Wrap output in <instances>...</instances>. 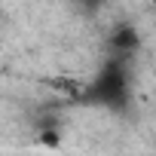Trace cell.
<instances>
[{"instance_id":"obj_1","label":"cell","mask_w":156,"mask_h":156,"mask_svg":"<svg viewBox=\"0 0 156 156\" xmlns=\"http://www.w3.org/2000/svg\"><path fill=\"white\" fill-rule=\"evenodd\" d=\"M129 95H132L129 64H126L122 55H113V58L104 61V67H98L95 80L89 83L83 98L89 104H98V107H107V110H122L129 104Z\"/></svg>"},{"instance_id":"obj_2","label":"cell","mask_w":156,"mask_h":156,"mask_svg":"<svg viewBox=\"0 0 156 156\" xmlns=\"http://www.w3.org/2000/svg\"><path fill=\"white\" fill-rule=\"evenodd\" d=\"M107 43H110V52H113V55H122V58H129L132 52H138V46H141V37H138V28H135V25H116Z\"/></svg>"},{"instance_id":"obj_3","label":"cell","mask_w":156,"mask_h":156,"mask_svg":"<svg viewBox=\"0 0 156 156\" xmlns=\"http://www.w3.org/2000/svg\"><path fill=\"white\" fill-rule=\"evenodd\" d=\"M83 3H86L89 9H95V6H101V0H83Z\"/></svg>"},{"instance_id":"obj_4","label":"cell","mask_w":156,"mask_h":156,"mask_svg":"<svg viewBox=\"0 0 156 156\" xmlns=\"http://www.w3.org/2000/svg\"><path fill=\"white\" fill-rule=\"evenodd\" d=\"M150 6H153V12H156V0H150Z\"/></svg>"}]
</instances>
